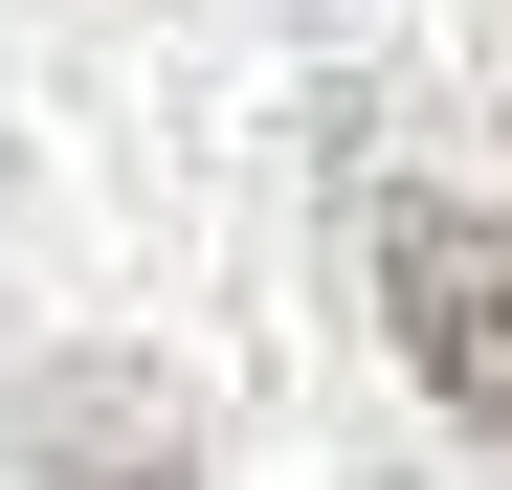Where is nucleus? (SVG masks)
Returning a JSON list of instances; mask_svg holds the SVG:
<instances>
[{
	"label": "nucleus",
	"instance_id": "obj_1",
	"mask_svg": "<svg viewBox=\"0 0 512 490\" xmlns=\"http://www.w3.org/2000/svg\"><path fill=\"white\" fill-rule=\"evenodd\" d=\"M379 312H401L423 401L512 446V223L490 201H379Z\"/></svg>",
	"mask_w": 512,
	"mask_h": 490
}]
</instances>
